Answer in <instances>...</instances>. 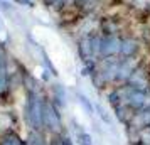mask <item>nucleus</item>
I'll return each instance as SVG.
<instances>
[{"label":"nucleus","mask_w":150,"mask_h":145,"mask_svg":"<svg viewBox=\"0 0 150 145\" xmlns=\"http://www.w3.org/2000/svg\"><path fill=\"white\" fill-rule=\"evenodd\" d=\"M113 115H115V118L120 122V123L123 125V127H128L130 123H132V118H133V115H135V111L132 110L130 106H127V105H118L116 108H113Z\"/></svg>","instance_id":"nucleus-12"},{"label":"nucleus","mask_w":150,"mask_h":145,"mask_svg":"<svg viewBox=\"0 0 150 145\" xmlns=\"http://www.w3.org/2000/svg\"><path fill=\"white\" fill-rule=\"evenodd\" d=\"M44 132L47 135H59L68 132L62 110H59L54 103H51L49 96L44 103Z\"/></svg>","instance_id":"nucleus-3"},{"label":"nucleus","mask_w":150,"mask_h":145,"mask_svg":"<svg viewBox=\"0 0 150 145\" xmlns=\"http://www.w3.org/2000/svg\"><path fill=\"white\" fill-rule=\"evenodd\" d=\"M0 145H25V138L17 128L0 130Z\"/></svg>","instance_id":"nucleus-11"},{"label":"nucleus","mask_w":150,"mask_h":145,"mask_svg":"<svg viewBox=\"0 0 150 145\" xmlns=\"http://www.w3.org/2000/svg\"><path fill=\"white\" fill-rule=\"evenodd\" d=\"M122 46V35H103L100 46V59L118 57Z\"/></svg>","instance_id":"nucleus-9"},{"label":"nucleus","mask_w":150,"mask_h":145,"mask_svg":"<svg viewBox=\"0 0 150 145\" xmlns=\"http://www.w3.org/2000/svg\"><path fill=\"white\" fill-rule=\"evenodd\" d=\"M47 91L44 93H24L22 105V125L27 132H44V103Z\"/></svg>","instance_id":"nucleus-1"},{"label":"nucleus","mask_w":150,"mask_h":145,"mask_svg":"<svg viewBox=\"0 0 150 145\" xmlns=\"http://www.w3.org/2000/svg\"><path fill=\"white\" fill-rule=\"evenodd\" d=\"M105 98H106V103L108 106L113 110L118 105H122V96H120V90L118 86H110L108 90L105 91Z\"/></svg>","instance_id":"nucleus-15"},{"label":"nucleus","mask_w":150,"mask_h":145,"mask_svg":"<svg viewBox=\"0 0 150 145\" xmlns=\"http://www.w3.org/2000/svg\"><path fill=\"white\" fill-rule=\"evenodd\" d=\"M15 93L10 81V73H8L7 64L0 66V106L2 108H8L12 106L15 101Z\"/></svg>","instance_id":"nucleus-6"},{"label":"nucleus","mask_w":150,"mask_h":145,"mask_svg":"<svg viewBox=\"0 0 150 145\" xmlns=\"http://www.w3.org/2000/svg\"><path fill=\"white\" fill-rule=\"evenodd\" d=\"M25 145H29V144H27V140H25Z\"/></svg>","instance_id":"nucleus-23"},{"label":"nucleus","mask_w":150,"mask_h":145,"mask_svg":"<svg viewBox=\"0 0 150 145\" xmlns=\"http://www.w3.org/2000/svg\"><path fill=\"white\" fill-rule=\"evenodd\" d=\"M135 130H149L150 128V103H147L143 108L135 111V115L132 118V123L128 125Z\"/></svg>","instance_id":"nucleus-10"},{"label":"nucleus","mask_w":150,"mask_h":145,"mask_svg":"<svg viewBox=\"0 0 150 145\" xmlns=\"http://www.w3.org/2000/svg\"><path fill=\"white\" fill-rule=\"evenodd\" d=\"M47 96L51 100V103H54L59 110L64 111L68 108V88L61 81L52 79L47 84Z\"/></svg>","instance_id":"nucleus-8"},{"label":"nucleus","mask_w":150,"mask_h":145,"mask_svg":"<svg viewBox=\"0 0 150 145\" xmlns=\"http://www.w3.org/2000/svg\"><path fill=\"white\" fill-rule=\"evenodd\" d=\"M98 30L101 35H122L128 32V27L123 24V19L106 14L98 17Z\"/></svg>","instance_id":"nucleus-7"},{"label":"nucleus","mask_w":150,"mask_h":145,"mask_svg":"<svg viewBox=\"0 0 150 145\" xmlns=\"http://www.w3.org/2000/svg\"><path fill=\"white\" fill-rule=\"evenodd\" d=\"M95 111H96V115H98V118H100L106 127H110V128L113 127V118H111V113H110V111L106 110L101 103H96L95 105Z\"/></svg>","instance_id":"nucleus-17"},{"label":"nucleus","mask_w":150,"mask_h":145,"mask_svg":"<svg viewBox=\"0 0 150 145\" xmlns=\"http://www.w3.org/2000/svg\"><path fill=\"white\" fill-rule=\"evenodd\" d=\"M39 79H41L42 83H44L46 86H47V84L51 83L52 79H56V78L52 76V73H51L49 69H46V68H41V73H39Z\"/></svg>","instance_id":"nucleus-21"},{"label":"nucleus","mask_w":150,"mask_h":145,"mask_svg":"<svg viewBox=\"0 0 150 145\" xmlns=\"http://www.w3.org/2000/svg\"><path fill=\"white\" fill-rule=\"evenodd\" d=\"M49 145H76L74 138L69 135V132L59 133V135H49Z\"/></svg>","instance_id":"nucleus-16"},{"label":"nucleus","mask_w":150,"mask_h":145,"mask_svg":"<svg viewBox=\"0 0 150 145\" xmlns=\"http://www.w3.org/2000/svg\"><path fill=\"white\" fill-rule=\"evenodd\" d=\"M12 4H14L15 7H22V8H30V10H34L37 7V2L35 0H10Z\"/></svg>","instance_id":"nucleus-20"},{"label":"nucleus","mask_w":150,"mask_h":145,"mask_svg":"<svg viewBox=\"0 0 150 145\" xmlns=\"http://www.w3.org/2000/svg\"><path fill=\"white\" fill-rule=\"evenodd\" d=\"M74 144L76 145H95V137L84 128V130L78 132L74 135Z\"/></svg>","instance_id":"nucleus-18"},{"label":"nucleus","mask_w":150,"mask_h":145,"mask_svg":"<svg viewBox=\"0 0 150 145\" xmlns=\"http://www.w3.org/2000/svg\"><path fill=\"white\" fill-rule=\"evenodd\" d=\"M127 84L138 91L150 93V61L149 59H143V57L138 59V62H137V66Z\"/></svg>","instance_id":"nucleus-4"},{"label":"nucleus","mask_w":150,"mask_h":145,"mask_svg":"<svg viewBox=\"0 0 150 145\" xmlns=\"http://www.w3.org/2000/svg\"><path fill=\"white\" fill-rule=\"evenodd\" d=\"M101 32L95 29L84 34L76 35V54L79 57L81 64L100 61V46H101Z\"/></svg>","instance_id":"nucleus-2"},{"label":"nucleus","mask_w":150,"mask_h":145,"mask_svg":"<svg viewBox=\"0 0 150 145\" xmlns=\"http://www.w3.org/2000/svg\"><path fill=\"white\" fill-rule=\"evenodd\" d=\"M74 98H76V101H78V105L83 108V111L88 115V117H93V115H96V111H95V103H93V100H89L83 91L79 90H74Z\"/></svg>","instance_id":"nucleus-13"},{"label":"nucleus","mask_w":150,"mask_h":145,"mask_svg":"<svg viewBox=\"0 0 150 145\" xmlns=\"http://www.w3.org/2000/svg\"><path fill=\"white\" fill-rule=\"evenodd\" d=\"M0 32H4V21H2V17H0Z\"/></svg>","instance_id":"nucleus-22"},{"label":"nucleus","mask_w":150,"mask_h":145,"mask_svg":"<svg viewBox=\"0 0 150 145\" xmlns=\"http://www.w3.org/2000/svg\"><path fill=\"white\" fill-rule=\"evenodd\" d=\"M25 140L29 145H49V135L46 132H27Z\"/></svg>","instance_id":"nucleus-14"},{"label":"nucleus","mask_w":150,"mask_h":145,"mask_svg":"<svg viewBox=\"0 0 150 145\" xmlns=\"http://www.w3.org/2000/svg\"><path fill=\"white\" fill-rule=\"evenodd\" d=\"M14 12H15V5H12V2H8V0H0V14L12 15Z\"/></svg>","instance_id":"nucleus-19"},{"label":"nucleus","mask_w":150,"mask_h":145,"mask_svg":"<svg viewBox=\"0 0 150 145\" xmlns=\"http://www.w3.org/2000/svg\"><path fill=\"white\" fill-rule=\"evenodd\" d=\"M143 51V44L138 39V35L133 32L122 34V46H120V59H140Z\"/></svg>","instance_id":"nucleus-5"}]
</instances>
